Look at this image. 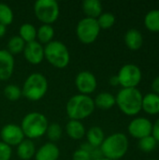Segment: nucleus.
Listing matches in <instances>:
<instances>
[{"instance_id":"1","label":"nucleus","mask_w":159,"mask_h":160,"mask_svg":"<svg viewBox=\"0 0 159 160\" xmlns=\"http://www.w3.org/2000/svg\"><path fill=\"white\" fill-rule=\"evenodd\" d=\"M143 95L138 88H122L115 96V103L127 116H135L142 111Z\"/></svg>"},{"instance_id":"2","label":"nucleus","mask_w":159,"mask_h":160,"mask_svg":"<svg viewBox=\"0 0 159 160\" xmlns=\"http://www.w3.org/2000/svg\"><path fill=\"white\" fill-rule=\"evenodd\" d=\"M128 139L121 132L111 134L105 138L100 146L103 158L112 160H119L126 156L128 151Z\"/></svg>"},{"instance_id":"3","label":"nucleus","mask_w":159,"mask_h":160,"mask_svg":"<svg viewBox=\"0 0 159 160\" xmlns=\"http://www.w3.org/2000/svg\"><path fill=\"white\" fill-rule=\"evenodd\" d=\"M94 99L87 95L78 94L69 98L66 111L70 120H82L90 116L95 110Z\"/></svg>"},{"instance_id":"4","label":"nucleus","mask_w":159,"mask_h":160,"mask_svg":"<svg viewBox=\"0 0 159 160\" xmlns=\"http://www.w3.org/2000/svg\"><path fill=\"white\" fill-rule=\"evenodd\" d=\"M49 123L46 116L40 112H33L27 113L21 124V128L29 140L37 139L46 134Z\"/></svg>"},{"instance_id":"5","label":"nucleus","mask_w":159,"mask_h":160,"mask_svg":"<svg viewBox=\"0 0 159 160\" xmlns=\"http://www.w3.org/2000/svg\"><path fill=\"white\" fill-rule=\"evenodd\" d=\"M48 81L44 75L36 72L30 74L22 86V96L30 101H37L41 99L47 93Z\"/></svg>"},{"instance_id":"6","label":"nucleus","mask_w":159,"mask_h":160,"mask_svg":"<svg viewBox=\"0 0 159 160\" xmlns=\"http://www.w3.org/2000/svg\"><path fill=\"white\" fill-rule=\"evenodd\" d=\"M44 58L57 68H65L70 60L67 47L59 40H52L44 47Z\"/></svg>"},{"instance_id":"7","label":"nucleus","mask_w":159,"mask_h":160,"mask_svg":"<svg viewBox=\"0 0 159 160\" xmlns=\"http://www.w3.org/2000/svg\"><path fill=\"white\" fill-rule=\"evenodd\" d=\"M34 12L43 24H52L58 19L60 8L55 0H37L34 5Z\"/></svg>"},{"instance_id":"8","label":"nucleus","mask_w":159,"mask_h":160,"mask_svg":"<svg viewBox=\"0 0 159 160\" xmlns=\"http://www.w3.org/2000/svg\"><path fill=\"white\" fill-rule=\"evenodd\" d=\"M100 27L97 19L85 17L76 26V34L79 40L84 44H91L97 40L100 33Z\"/></svg>"},{"instance_id":"9","label":"nucleus","mask_w":159,"mask_h":160,"mask_svg":"<svg viewBox=\"0 0 159 160\" xmlns=\"http://www.w3.org/2000/svg\"><path fill=\"white\" fill-rule=\"evenodd\" d=\"M117 78L122 88H137L142 82V72L137 65L126 64L119 69Z\"/></svg>"},{"instance_id":"10","label":"nucleus","mask_w":159,"mask_h":160,"mask_svg":"<svg viewBox=\"0 0 159 160\" xmlns=\"http://www.w3.org/2000/svg\"><path fill=\"white\" fill-rule=\"evenodd\" d=\"M153 123L146 117L139 116L130 121L127 127L129 135L137 140H141L152 135Z\"/></svg>"},{"instance_id":"11","label":"nucleus","mask_w":159,"mask_h":160,"mask_svg":"<svg viewBox=\"0 0 159 160\" xmlns=\"http://www.w3.org/2000/svg\"><path fill=\"white\" fill-rule=\"evenodd\" d=\"M75 85L80 94L89 95L95 92L97 86V81L96 76L87 70H83L78 73L75 79Z\"/></svg>"},{"instance_id":"12","label":"nucleus","mask_w":159,"mask_h":160,"mask_svg":"<svg viewBox=\"0 0 159 160\" xmlns=\"http://www.w3.org/2000/svg\"><path fill=\"white\" fill-rule=\"evenodd\" d=\"M0 136L2 142L9 146L19 145L24 140V134L20 126L15 124H7L1 129Z\"/></svg>"},{"instance_id":"13","label":"nucleus","mask_w":159,"mask_h":160,"mask_svg":"<svg viewBox=\"0 0 159 160\" xmlns=\"http://www.w3.org/2000/svg\"><path fill=\"white\" fill-rule=\"evenodd\" d=\"M23 55L28 63L32 65L40 64L44 59V47L37 40L26 43Z\"/></svg>"},{"instance_id":"14","label":"nucleus","mask_w":159,"mask_h":160,"mask_svg":"<svg viewBox=\"0 0 159 160\" xmlns=\"http://www.w3.org/2000/svg\"><path fill=\"white\" fill-rule=\"evenodd\" d=\"M15 61L7 50H0V81L8 80L14 71Z\"/></svg>"},{"instance_id":"15","label":"nucleus","mask_w":159,"mask_h":160,"mask_svg":"<svg viewBox=\"0 0 159 160\" xmlns=\"http://www.w3.org/2000/svg\"><path fill=\"white\" fill-rule=\"evenodd\" d=\"M60 156V150L53 142L43 144L35 154L36 160H57Z\"/></svg>"},{"instance_id":"16","label":"nucleus","mask_w":159,"mask_h":160,"mask_svg":"<svg viewBox=\"0 0 159 160\" xmlns=\"http://www.w3.org/2000/svg\"><path fill=\"white\" fill-rule=\"evenodd\" d=\"M127 47L131 51H138L142 47L143 37L142 34L136 28L128 29L124 37Z\"/></svg>"},{"instance_id":"17","label":"nucleus","mask_w":159,"mask_h":160,"mask_svg":"<svg viewBox=\"0 0 159 160\" xmlns=\"http://www.w3.org/2000/svg\"><path fill=\"white\" fill-rule=\"evenodd\" d=\"M142 111L149 115H157L159 113V95L153 92L147 93L142 97Z\"/></svg>"},{"instance_id":"18","label":"nucleus","mask_w":159,"mask_h":160,"mask_svg":"<svg viewBox=\"0 0 159 160\" xmlns=\"http://www.w3.org/2000/svg\"><path fill=\"white\" fill-rule=\"evenodd\" d=\"M82 8L88 18L97 19L102 13V4L99 0H84Z\"/></svg>"},{"instance_id":"19","label":"nucleus","mask_w":159,"mask_h":160,"mask_svg":"<svg viewBox=\"0 0 159 160\" xmlns=\"http://www.w3.org/2000/svg\"><path fill=\"white\" fill-rule=\"evenodd\" d=\"M66 132L73 140H81L85 135V128L81 121L70 120L66 125Z\"/></svg>"},{"instance_id":"20","label":"nucleus","mask_w":159,"mask_h":160,"mask_svg":"<svg viewBox=\"0 0 159 160\" xmlns=\"http://www.w3.org/2000/svg\"><path fill=\"white\" fill-rule=\"evenodd\" d=\"M36 154V146L32 140H23L19 145H17V155L22 160L31 159L35 157Z\"/></svg>"},{"instance_id":"21","label":"nucleus","mask_w":159,"mask_h":160,"mask_svg":"<svg viewBox=\"0 0 159 160\" xmlns=\"http://www.w3.org/2000/svg\"><path fill=\"white\" fill-rule=\"evenodd\" d=\"M95 107H97L101 110H109L112 109L115 103V97L108 92L99 93L94 99Z\"/></svg>"},{"instance_id":"22","label":"nucleus","mask_w":159,"mask_h":160,"mask_svg":"<svg viewBox=\"0 0 159 160\" xmlns=\"http://www.w3.org/2000/svg\"><path fill=\"white\" fill-rule=\"evenodd\" d=\"M87 142L94 147H100L105 140V134L101 128L92 127L86 133Z\"/></svg>"},{"instance_id":"23","label":"nucleus","mask_w":159,"mask_h":160,"mask_svg":"<svg viewBox=\"0 0 159 160\" xmlns=\"http://www.w3.org/2000/svg\"><path fill=\"white\" fill-rule=\"evenodd\" d=\"M144 26L153 33H158L159 32V9L155 8L149 10L143 19Z\"/></svg>"},{"instance_id":"24","label":"nucleus","mask_w":159,"mask_h":160,"mask_svg":"<svg viewBox=\"0 0 159 160\" xmlns=\"http://www.w3.org/2000/svg\"><path fill=\"white\" fill-rule=\"evenodd\" d=\"M54 36V29L52 24H42L37 30V38L40 44H48L52 41Z\"/></svg>"},{"instance_id":"25","label":"nucleus","mask_w":159,"mask_h":160,"mask_svg":"<svg viewBox=\"0 0 159 160\" xmlns=\"http://www.w3.org/2000/svg\"><path fill=\"white\" fill-rule=\"evenodd\" d=\"M19 37L22 38L25 43L35 41L37 38V29L31 23H23L20 26Z\"/></svg>"},{"instance_id":"26","label":"nucleus","mask_w":159,"mask_h":160,"mask_svg":"<svg viewBox=\"0 0 159 160\" xmlns=\"http://www.w3.org/2000/svg\"><path fill=\"white\" fill-rule=\"evenodd\" d=\"M25 42L22 40V38L19 36H13L11 37L7 44V51L11 53L12 55L14 54H19L23 52L24 47H25Z\"/></svg>"},{"instance_id":"27","label":"nucleus","mask_w":159,"mask_h":160,"mask_svg":"<svg viewBox=\"0 0 159 160\" xmlns=\"http://www.w3.org/2000/svg\"><path fill=\"white\" fill-rule=\"evenodd\" d=\"M157 142L155 140V138L152 135L139 140L138 142L139 149L143 153H151L157 148Z\"/></svg>"},{"instance_id":"28","label":"nucleus","mask_w":159,"mask_h":160,"mask_svg":"<svg viewBox=\"0 0 159 160\" xmlns=\"http://www.w3.org/2000/svg\"><path fill=\"white\" fill-rule=\"evenodd\" d=\"M13 22V11L10 7L5 3H0V23L9 25Z\"/></svg>"},{"instance_id":"29","label":"nucleus","mask_w":159,"mask_h":160,"mask_svg":"<svg viewBox=\"0 0 159 160\" xmlns=\"http://www.w3.org/2000/svg\"><path fill=\"white\" fill-rule=\"evenodd\" d=\"M97 21L100 29H109L115 23V16L112 12H102Z\"/></svg>"},{"instance_id":"30","label":"nucleus","mask_w":159,"mask_h":160,"mask_svg":"<svg viewBox=\"0 0 159 160\" xmlns=\"http://www.w3.org/2000/svg\"><path fill=\"white\" fill-rule=\"evenodd\" d=\"M4 94H5V97L10 101L19 100L20 98L22 96V89L15 84H7L4 88Z\"/></svg>"},{"instance_id":"31","label":"nucleus","mask_w":159,"mask_h":160,"mask_svg":"<svg viewBox=\"0 0 159 160\" xmlns=\"http://www.w3.org/2000/svg\"><path fill=\"white\" fill-rule=\"evenodd\" d=\"M46 135L49 138V140L53 142H57L61 139L62 137V128L61 126L57 123H52L50 124L48 126L47 131H46Z\"/></svg>"},{"instance_id":"32","label":"nucleus","mask_w":159,"mask_h":160,"mask_svg":"<svg viewBox=\"0 0 159 160\" xmlns=\"http://www.w3.org/2000/svg\"><path fill=\"white\" fill-rule=\"evenodd\" d=\"M81 149L86 151L90 155L92 160H97L101 158H103L100 147H94V146L90 145L87 142L81 145Z\"/></svg>"},{"instance_id":"33","label":"nucleus","mask_w":159,"mask_h":160,"mask_svg":"<svg viewBox=\"0 0 159 160\" xmlns=\"http://www.w3.org/2000/svg\"><path fill=\"white\" fill-rule=\"evenodd\" d=\"M11 147L3 142H0V160H9L11 158Z\"/></svg>"},{"instance_id":"34","label":"nucleus","mask_w":159,"mask_h":160,"mask_svg":"<svg viewBox=\"0 0 159 160\" xmlns=\"http://www.w3.org/2000/svg\"><path fill=\"white\" fill-rule=\"evenodd\" d=\"M72 160H92V158L86 151L80 148L73 153Z\"/></svg>"},{"instance_id":"35","label":"nucleus","mask_w":159,"mask_h":160,"mask_svg":"<svg viewBox=\"0 0 159 160\" xmlns=\"http://www.w3.org/2000/svg\"><path fill=\"white\" fill-rule=\"evenodd\" d=\"M152 136L155 138V140L159 143V118L156 120V122L153 124V129H152Z\"/></svg>"},{"instance_id":"36","label":"nucleus","mask_w":159,"mask_h":160,"mask_svg":"<svg viewBox=\"0 0 159 160\" xmlns=\"http://www.w3.org/2000/svg\"><path fill=\"white\" fill-rule=\"evenodd\" d=\"M151 89H152L153 93L159 95V76L156 77L153 80V82L151 83Z\"/></svg>"},{"instance_id":"37","label":"nucleus","mask_w":159,"mask_h":160,"mask_svg":"<svg viewBox=\"0 0 159 160\" xmlns=\"http://www.w3.org/2000/svg\"><path fill=\"white\" fill-rule=\"evenodd\" d=\"M110 84L112 85V86L119 85V81H118V78H117V75H114V76L111 77V79H110Z\"/></svg>"},{"instance_id":"38","label":"nucleus","mask_w":159,"mask_h":160,"mask_svg":"<svg viewBox=\"0 0 159 160\" xmlns=\"http://www.w3.org/2000/svg\"><path fill=\"white\" fill-rule=\"evenodd\" d=\"M7 32V26L0 23V38H3Z\"/></svg>"},{"instance_id":"39","label":"nucleus","mask_w":159,"mask_h":160,"mask_svg":"<svg viewBox=\"0 0 159 160\" xmlns=\"http://www.w3.org/2000/svg\"><path fill=\"white\" fill-rule=\"evenodd\" d=\"M97 160H112V159H109V158H99V159Z\"/></svg>"},{"instance_id":"40","label":"nucleus","mask_w":159,"mask_h":160,"mask_svg":"<svg viewBox=\"0 0 159 160\" xmlns=\"http://www.w3.org/2000/svg\"><path fill=\"white\" fill-rule=\"evenodd\" d=\"M148 160H159V159H148Z\"/></svg>"}]
</instances>
